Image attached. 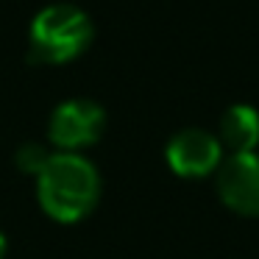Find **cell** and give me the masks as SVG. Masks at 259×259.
Returning <instances> with one entry per match:
<instances>
[{
	"label": "cell",
	"mask_w": 259,
	"mask_h": 259,
	"mask_svg": "<svg viewBox=\"0 0 259 259\" xmlns=\"http://www.w3.org/2000/svg\"><path fill=\"white\" fill-rule=\"evenodd\" d=\"M36 201L56 223L70 226L90 218L101 201L98 167L81 153L53 151L45 170L36 176Z\"/></svg>",
	"instance_id": "cell-1"
},
{
	"label": "cell",
	"mask_w": 259,
	"mask_h": 259,
	"mask_svg": "<svg viewBox=\"0 0 259 259\" xmlns=\"http://www.w3.org/2000/svg\"><path fill=\"white\" fill-rule=\"evenodd\" d=\"M95 39V25L84 9L73 3H51L36 17L28 28V59L34 64H70L90 51Z\"/></svg>",
	"instance_id": "cell-2"
},
{
	"label": "cell",
	"mask_w": 259,
	"mask_h": 259,
	"mask_svg": "<svg viewBox=\"0 0 259 259\" xmlns=\"http://www.w3.org/2000/svg\"><path fill=\"white\" fill-rule=\"evenodd\" d=\"M106 131V112L98 101L70 98L62 101L48 117V142L59 153H81L95 145Z\"/></svg>",
	"instance_id": "cell-3"
},
{
	"label": "cell",
	"mask_w": 259,
	"mask_h": 259,
	"mask_svg": "<svg viewBox=\"0 0 259 259\" xmlns=\"http://www.w3.org/2000/svg\"><path fill=\"white\" fill-rule=\"evenodd\" d=\"M223 145L218 134L206 128H181L164 148L167 167L181 179H206L223 164Z\"/></svg>",
	"instance_id": "cell-4"
},
{
	"label": "cell",
	"mask_w": 259,
	"mask_h": 259,
	"mask_svg": "<svg viewBox=\"0 0 259 259\" xmlns=\"http://www.w3.org/2000/svg\"><path fill=\"white\" fill-rule=\"evenodd\" d=\"M218 195L231 212L259 218V153H231L214 173Z\"/></svg>",
	"instance_id": "cell-5"
},
{
	"label": "cell",
	"mask_w": 259,
	"mask_h": 259,
	"mask_svg": "<svg viewBox=\"0 0 259 259\" xmlns=\"http://www.w3.org/2000/svg\"><path fill=\"white\" fill-rule=\"evenodd\" d=\"M218 140L223 151L231 153H253L259 145V112L248 103H234L223 112L218 125Z\"/></svg>",
	"instance_id": "cell-6"
},
{
	"label": "cell",
	"mask_w": 259,
	"mask_h": 259,
	"mask_svg": "<svg viewBox=\"0 0 259 259\" xmlns=\"http://www.w3.org/2000/svg\"><path fill=\"white\" fill-rule=\"evenodd\" d=\"M53 156V151H48L45 145H39V142H23V145L17 148V153H14V164H17L20 173L25 176H39L42 170H45L48 159Z\"/></svg>",
	"instance_id": "cell-7"
},
{
	"label": "cell",
	"mask_w": 259,
	"mask_h": 259,
	"mask_svg": "<svg viewBox=\"0 0 259 259\" xmlns=\"http://www.w3.org/2000/svg\"><path fill=\"white\" fill-rule=\"evenodd\" d=\"M6 253H9V242H6V234L0 231V259H6Z\"/></svg>",
	"instance_id": "cell-8"
}]
</instances>
